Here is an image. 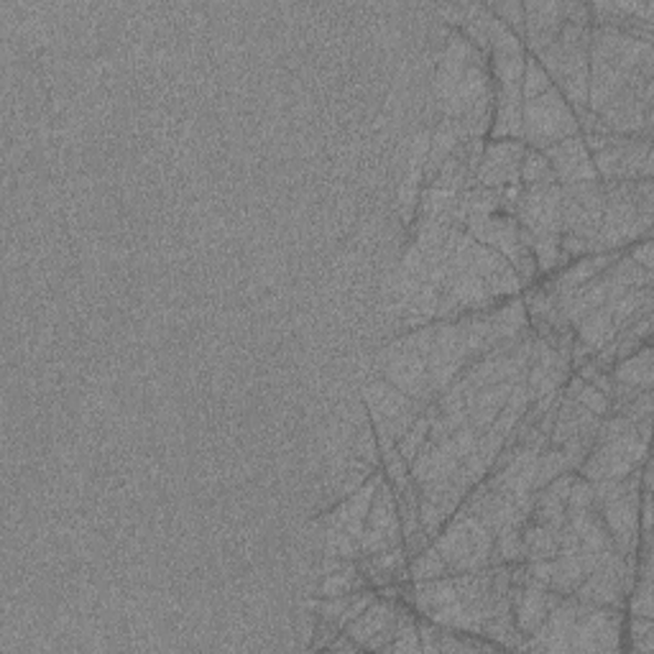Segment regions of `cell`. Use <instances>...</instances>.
<instances>
[{
	"mask_svg": "<svg viewBox=\"0 0 654 654\" xmlns=\"http://www.w3.org/2000/svg\"><path fill=\"white\" fill-rule=\"evenodd\" d=\"M566 23V3H529L525 6V34L531 54L555 44Z\"/></svg>",
	"mask_w": 654,
	"mask_h": 654,
	"instance_id": "5",
	"label": "cell"
},
{
	"mask_svg": "<svg viewBox=\"0 0 654 654\" xmlns=\"http://www.w3.org/2000/svg\"><path fill=\"white\" fill-rule=\"evenodd\" d=\"M629 259H632L634 264H640L642 268H647V272H652V241L644 239L642 243H634V249L629 251Z\"/></svg>",
	"mask_w": 654,
	"mask_h": 654,
	"instance_id": "10",
	"label": "cell"
},
{
	"mask_svg": "<svg viewBox=\"0 0 654 654\" xmlns=\"http://www.w3.org/2000/svg\"><path fill=\"white\" fill-rule=\"evenodd\" d=\"M521 130L531 144L547 149V146L578 136L580 120L566 95L552 85L535 101L521 103Z\"/></svg>",
	"mask_w": 654,
	"mask_h": 654,
	"instance_id": "2",
	"label": "cell"
},
{
	"mask_svg": "<svg viewBox=\"0 0 654 654\" xmlns=\"http://www.w3.org/2000/svg\"><path fill=\"white\" fill-rule=\"evenodd\" d=\"M652 619H644V616H634L629 619V634H632V647L640 650V652H652L654 647V640H652Z\"/></svg>",
	"mask_w": 654,
	"mask_h": 654,
	"instance_id": "9",
	"label": "cell"
},
{
	"mask_svg": "<svg viewBox=\"0 0 654 654\" xmlns=\"http://www.w3.org/2000/svg\"><path fill=\"white\" fill-rule=\"evenodd\" d=\"M525 146L511 138L488 146L484 161L478 169V182L486 187H504L511 179H519V167L525 159Z\"/></svg>",
	"mask_w": 654,
	"mask_h": 654,
	"instance_id": "4",
	"label": "cell"
},
{
	"mask_svg": "<svg viewBox=\"0 0 654 654\" xmlns=\"http://www.w3.org/2000/svg\"><path fill=\"white\" fill-rule=\"evenodd\" d=\"M552 87V77L550 72H547L542 64L537 62L535 54L525 56V72H521V97L527 101H535V97H539L542 93H547V89Z\"/></svg>",
	"mask_w": 654,
	"mask_h": 654,
	"instance_id": "8",
	"label": "cell"
},
{
	"mask_svg": "<svg viewBox=\"0 0 654 654\" xmlns=\"http://www.w3.org/2000/svg\"><path fill=\"white\" fill-rule=\"evenodd\" d=\"M611 381L624 389L634 391H652V346L644 342L634 350L632 356L621 358L616 368L611 371Z\"/></svg>",
	"mask_w": 654,
	"mask_h": 654,
	"instance_id": "6",
	"label": "cell"
},
{
	"mask_svg": "<svg viewBox=\"0 0 654 654\" xmlns=\"http://www.w3.org/2000/svg\"><path fill=\"white\" fill-rule=\"evenodd\" d=\"M652 225V179L603 184V220L595 253L647 239Z\"/></svg>",
	"mask_w": 654,
	"mask_h": 654,
	"instance_id": "1",
	"label": "cell"
},
{
	"mask_svg": "<svg viewBox=\"0 0 654 654\" xmlns=\"http://www.w3.org/2000/svg\"><path fill=\"white\" fill-rule=\"evenodd\" d=\"M519 179L527 187L558 184V177H555L550 161H547L545 154L537 149L525 151V159H521V167H519Z\"/></svg>",
	"mask_w": 654,
	"mask_h": 654,
	"instance_id": "7",
	"label": "cell"
},
{
	"mask_svg": "<svg viewBox=\"0 0 654 654\" xmlns=\"http://www.w3.org/2000/svg\"><path fill=\"white\" fill-rule=\"evenodd\" d=\"M550 161V167L562 184H580V182H599L595 175L593 157L588 151L583 136H570L566 141H558L542 149Z\"/></svg>",
	"mask_w": 654,
	"mask_h": 654,
	"instance_id": "3",
	"label": "cell"
}]
</instances>
